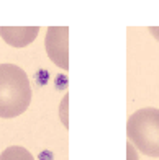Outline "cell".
Wrapping results in <instances>:
<instances>
[{"label":"cell","instance_id":"obj_2","mask_svg":"<svg viewBox=\"0 0 159 160\" xmlns=\"http://www.w3.org/2000/svg\"><path fill=\"white\" fill-rule=\"evenodd\" d=\"M126 136L141 154L159 157V110L143 108L130 114L126 121Z\"/></svg>","mask_w":159,"mask_h":160},{"label":"cell","instance_id":"obj_7","mask_svg":"<svg viewBox=\"0 0 159 160\" xmlns=\"http://www.w3.org/2000/svg\"><path fill=\"white\" fill-rule=\"evenodd\" d=\"M149 33L159 41V26H151V28H149Z\"/></svg>","mask_w":159,"mask_h":160},{"label":"cell","instance_id":"obj_4","mask_svg":"<svg viewBox=\"0 0 159 160\" xmlns=\"http://www.w3.org/2000/svg\"><path fill=\"white\" fill-rule=\"evenodd\" d=\"M38 26H0V36L8 46L25 48L38 36Z\"/></svg>","mask_w":159,"mask_h":160},{"label":"cell","instance_id":"obj_3","mask_svg":"<svg viewBox=\"0 0 159 160\" xmlns=\"http://www.w3.org/2000/svg\"><path fill=\"white\" fill-rule=\"evenodd\" d=\"M69 28L67 26H49L45 39L48 57L57 67L64 70L69 69V52H67Z\"/></svg>","mask_w":159,"mask_h":160},{"label":"cell","instance_id":"obj_6","mask_svg":"<svg viewBox=\"0 0 159 160\" xmlns=\"http://www.w3.org/2000/svg\"><path fill=\"white\" fill-rule=\"evenodd\" d=\"M126 149H128V160H138V154H136V149L131 142H128Z\"/></svg>","mask_w":159,"mask_h":160},{"label":"cell","instance_id":"obj_1","mask_svg":"<svg viewBox=\"0 0 159 160\" xmlns=\"http://www.w3.org/2000/svg\"><path fill=\"white\" fill-rule=\"evenodd\" d=\"M31 103V83L15 64H0V118H17Z\"/></svg>","mask_w":159,"mask_h":160},{"label":"cell","instance_id":"obj_5","mask_svg":"<svg viewBox=\"0 0 159 160\" xmlns=\"http://www.w3.org/2000/svg\"><path fill=\"white\" fill-rule=\"evenodd\" d=\"M0 160H34V157L21 145H10L2 152Z\"/></svg>","mask_w":159,"mask_h":160}]
</instances>
